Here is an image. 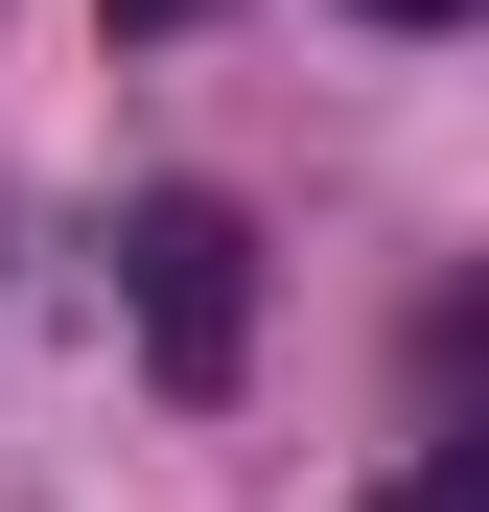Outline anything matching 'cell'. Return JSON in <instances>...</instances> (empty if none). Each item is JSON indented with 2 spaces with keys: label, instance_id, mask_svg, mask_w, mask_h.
I'll list each match as a JSON object with an SVG mask.
<instances>
[{
  "label": "cell",
  "instance_id": "6da1fadb",
  "mask_svg": "<svg viewBox=\"0 0 489 512\" xmlns=\"http://www.w3.org/2000/svg\"><path fill=\"white\" fill-rule=\"evenodd\" d=\"M117 326H140L163 396H233L257 373V210L233 187H140L117 210Z\"/></svg>",
  "mask_w": 489,
  "mask_h": 512
},
{
  "label": "cell",
  "instance_id": "7a4b0ae2",
  "mask_svg": "<svg viewBox=\"0 0 489 512\" xmlns=\"http://www.w3.org/2000/svg\"><path fill=\"white\" fill-rule=\"evenodd\" d=\"M373 512H489V466H466V443H443V466H396V489H373Z\"/></svg>",
  "mask_w": 489,
  "mask_h": 512
},
{
  "label": "cell",
  "instance_id": "3957f363",
  "mask_svg": "<svg viewBox=\"0 0 489 512\" xmlns=\"http://www.w3.org/2000/svg\"><path fill=\"white\" fill-rule=\"evenodd\" d=\"M373 24H396V47H443V24H466V0H373Z\"/></svg>",
  "mask_w": 489,
  "mask_h": 512
},
{
  "label": "cell",
  "instance_id": "277c9868",
  "mask_svg": "<svg viewBox=\"0 0 489 512\" xmlns=\"http://www.w3.org/2000/svg\"><path fill=\"white\" fill-rule=\"evenodd\" d=\"M117 24H140V47H163V24H210V0H117Z\"/></svg>",
  "mask_w": 489,
  "mask_h": 512
}]
</instances>
